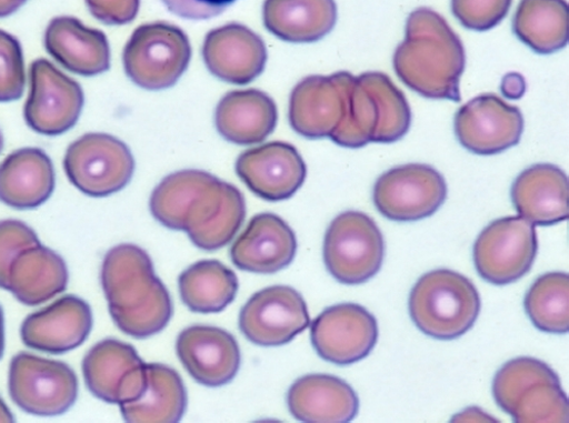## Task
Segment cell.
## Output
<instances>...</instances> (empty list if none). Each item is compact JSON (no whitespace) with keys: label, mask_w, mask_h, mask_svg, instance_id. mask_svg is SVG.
I'll use <instances>...</instances> for the list:
<instances>
[{"label":"cell","mask_w":569,"mask_h":423,"mask_svg":"<svg viewBox=\"0 0 569 423\" xmlns=\"http://www.w3.org/2000/svg\"><path fill=\"white\" fill-rule=\"evenodd\" d=\"M181 300L194 313L223 312L237 298L236 273L218 261H202L186 270L179 279Z\"/></svg>","instance_id":"obj_33"},{"label":"cell","mask_w":569,"mask_h":423,"mask_svg":"<svg viewBox=\"0 0 569 423\" xmlns=\"http://www.w3.org/2000/svg\"><path fill=\"white\" fill-rule=\"evenodd\" d=\"M43 44L57 62L76 74L93 77L110 69L111 52L106 33L86 27L76 18L53 19Z\"/></svg>","instance_id":"obj_26"},{"label":"cell","mask_w":569,"mask_h":423,"mask_svg":"<svg viewBox=\"0 0 569 423\" xmlns=\"http://www.w3.org/2000/svg\"><path fill=\"white\" fill-rule=\"evenodd\" d=\"M455 132L468 151L493 155L518 144L523 118L517 107L498 95L483 94L460 108L455 118Z\"/></svg>","instance_id":"obj_18"},{"label":"cell","mask_w":569,"mask_h":423,"mask_svg":"<svg viewBox=\"0 0 569 423\" xmlns=\"http://www.w3.org/2000/svg\"><path fill=\"white\" fill-rule=\"evenodd\" d=\"M477 409L466 410L461 412L459 415H456V417L452 420L453 422H497L492 416L486 414L483 411L478 410L479 412H476Z\"/></svg>","instance_id":"obj_40"},{"label":"cell","mask_w":569,"mask_h":423,"mask_svg":"<svg viewBox=\"0 0 569 423\" xmlns=\"http://www.w3.org/2000/svg\"><path fill=\"white\" fill-rule=\"evenodd\" d=\"M297 239L292 229L270 213L254 216L231 248V260L241 271L274 274L295 260Z\"/></svg>","instance_id":"obj_23"},{"label":"cell","mask_w":569,"mask_h":423,"mask_svg":"<svg viewBox=\"0 0 569 423\" xmlns=\"http://www.w3.org/2000/svg\"><path fill=\"white\" fill-rule=\"evenodd\" d=\"M188 407V393L181 375L158 363L147 364V386L140 399L120 404L130 423L180 422Z\"/></svg>","instance_id":"obj_31"},{"label":"cell","mask_w":569,"mask_h":423,"mask_svg":"<svg viewBox=\"0 0 569 423\" xmlns=\"http://www.w3.org/2000/svg\"><path fill=\"white\" fill-rule=\"evenodd\" d=\"M101 283L110 315L124 334L147 340L170 322L173 312L170 294L142 248L119 244L109 250L102 264Z\"/></svg>","instance_id":"obj_3"},{"label":"cell","mask_w":569,"mask_h":423,"mask_svg":"<svg viewBox=\"0 0 569 423\" xmlns=\"http://www.w3.org/2000/svg\"><path fill=\"white\" fill-rule=\"evenodd\" d=\"M512 29L516 37L536 53L558 52L568 44V4L565 0H521Z\"/></svg>","instance_id":"obj_32"},{"label":"cell","mask_w":569,"mask_h":423,"mask_svg":"<svg viewBox=\"0 0 569 423\" xmlns=\"http://www.w3.org/2000/svg\"><path fill=\"white\" fill-rule=\"evenodd\" d=\"M26 89V68L20 41L0 30V102L21 99Z\"/></svg>","instance_id":"obj_35"},{"label":"cell","mask_w":569,"mask_h":423,"mask_svg":"<svg viewBox=\"0 0 569 423\" xmlns=\"http://www.w3.org/2000/svg\"><path fill=\"white\" fill-rule=\"evenodd\" d=\"M480 308L475 284L465 275L446 269L422 275L409 299V312L416 326L439 341H453L468 332Z\"/></svg>","instance_id":"obj_5"},{"label":"cell","mask_w":569,"mask_h":423,"mask_svg":"<svg viewBox=\"0 0 569 423\" xmlns=\"http://www.w3.org/2000/svg\"><path fill=\"white\" fill-rule=\"evenodd\" d=\"M498 406L517 423L568 422V399L557 373L535 357H517L496 374Z\"/></svg>","instance_id":"obj_6"},{"label":"cell","mask_w":569,"mask_h":423,"mask_svg":"<svg viewBox=\"0 0 569 423\" xmlns=\"http://www.w3.org/2000/svg\"><path fill=\"white\" fill-rule=\"evenodd\" d=\"M167 10L187 20H208L222 14L237 0H161Z\"/></svg>","instance_id":"obj_39"},{"label":"cell","mask_w":569,"mask_h":423,"mask_svg":"<svg viewBox=\"0 0 569 423\" xmlns=\"http://www.w3.org/2000/svg\"><path fill=\"white\" fill-rule=\"evenodd\" d=\"M311 324L301 294L288 285H273L254 293L242 308L239 328L247 340L262 348L289 344Z\"/></svg>","instance_id":"obj_14"},{"label":"cell","mask_w":569,"mask_h":423,"mask_svg":"<svg viewBox=\"0 0 569 423\" xmlns=\"http://www.w3.org/2000/svg\"><path fill=\"white\" fill-rule=\"evenodd\" d=\"M150 210L162 226L187 232L192 243L204 251L227 246L247 214L239 189L201 171L167 177L152 192Z\"/></svg>","instance_id":"obj_1"},{"label":"cell","mask_w":569,"mask_h":423,"mask_svg":"<svg viewBox=\"0 0 569 423\" xmlns=\"http://www.w3.org/2000/svg\"><path fill=\"white\" fill-rule=\"evenodd\" d=\"M383 259V235L370 216L349 210L331 222L325 236L323 260L339 283L368 282L379 273Z\"/></svg>","instance_id":"obj_8"},{"label":"cell","mask_w":569,"mask_h":423,"mask_svg":"<svg viewBox=\"0 0 569 423\" xmlns=\"http://www.w3.org/2000/svg\"><path fill=\"white\" fill-rule=\"evenodd\" d=\"M512 0H452V12L467 29L488 31L508 16Z\"/></svg>","instance_id":"obj_37"},{"label":"cell","mask_w":569,"mask_h":423,"mask_svg":"<svg viewBox=\"0 0 569 423\" xmlns=\"http://www.w3.org/2000/svg\"><path fill=\"white\" fill-rule=\"evenodd\" d=\"M69 272L56 251L41 244L17 258L10 271L9 290L27 306L48 303L67 290Z\"/></svg>","instance_id":"obj_30"},{"label":"cell","mask_w":569,"mask_h":423,"mask_svg":"<svg viewBox=\"0 0 569 423\" xmlns=\"http://www.w3.org/2000/svg\"><path fill=\"white\" fill-rule=\"evenodd\" d=\"M335 0H266L262 21L276 37L293 44H309L329 34L336 26Z\"/></svg>","instance_id":"obj_29"},{"label":"cell","mask_w":569,"mask_h":423,"mask_svg":"<svg viewBox=\"0 0 569 423\" xmlns=\"http://www.w3.org/2000/svg\"><path fill=\"white\" fill-rule=\"evenodd\" d=\"M291 415L301 422L346 423L359 413L360 401L345 380L308 374L296 380L287 397Z\"/></svg>","instance_id":"obj_25"},{"label":"cell","mask_w":569,"mask_h":423,"mask_svg":"<svg viewBox=\"0 0 569 423\" xmlns=\"http://www.w3.org/2000/svg\"><path fill=\"white\" fill-rule=\"evenodd\" d=\"M87 389L109 404L137 401L147 386V364L137 350L117 340L97 344L83 359Z\"/></svg>","instance_id":"obj_17"},{"label":"cell","mask_w":569,"mask_h":423,"mask_svg":"<svg viewBox=\"0 0 569 423\" xmlns=\"http://www.w3.org/2000/svg\"><path fill=\"white\" fill-rule=\"evenodd\" d=\"M190 39L179 27L167 22L142 24L123 50L126 74L138 87L162 91L173 87L189 68Z\"/></svg>","instance_id":"obj_7"},{"label":"cell","mask_w":569,"mask_h":423,"mask_svg":"<svg viewBox=\"0 0 569 423\" xmlns=\"http://www.w3.org/2000/svg\"><path fill=\"white\" fill-rule=\"evenodd\" d=\"M9 390L24 412L39 416L66 413L78 397V377L66 363L20 353L11 362Z\"/></svg>","instance_id":"obj_12"},{"label":"cell","mask_w":569,"mask_h":423,"mask_svg":"<svg viewBox=\"0 0 569 423\" xmlns=\"http://www.w3.org/2000/svg\"><path fill=\"white\" fill-rule=\"evenodd\" d=\"M27 0H0V18H7L16 13L26 4Z\"/></svg>","instance_id":"obj_41"},{"label":"cell","mask_w":569,"mask_h":423,"mask_svg":"<svg viewBox=\"0 0 569 423\" xmlns=\"http://www.w3.org/2000/svg\"><path fill=\"white\" fill-rule=\"evenodd\" d=\"M6 349V329H4V313L0 308V359L3 357Z\"/></svg>","instance_id":"obj_43"},{"label":"cell","mask_w":569,"mask_h":423,"mask_svg":"<svg viewBox=\"0 0 569 423\" xmlns=\"http://www.w3.org/2000/svg\"><path fill=\"white\" fill-rule=\"evenodd\" d=\"M356 75L340 71L299 81L290 95L291 129L309 140L330 138L341 123L347 97Z\"/></svg>","instance_id":"obj_16"},{"label":"cell","mask_w":569,"mask_h":423,"mask_svg":"<svg viewBox=\"0 0 569 423\" xmlns=\"http://www.w3.org/2000/svg\"><path fill=\"white\" fill-rule=\"evenodd\" d=\"M203 61L214 77L233 84H247L264 71L268 50L264 40L243 24L230 23L208 32Z\"/></svg>","instance_id":"obj_22"},{"label":"cell","mask_w":569,"mask_h":423,"mask_svg":"<svg viewBox=\"0 0 569 423\" xmlns=\"http://www.w3.org/2000/svg\"><path fill=\"white\" fill-rule=\"evenodd\" d=\"M92 16L104 24L123 26L133 22L141 0H84Z\"/></svg>","instance_id":"obj_38"},{"label":"cell","mask_w":569,"mask_h":423,"mask_svg":"<svg viewBox=\"0 0 569 423\" xmlns=\"http://www.w3.org/2000/svg\"><path fill=\"white\" fill-rule=\"evenodd\" d=\"M448 185L435 168L409 163L390 169L373 188L379 213L393 222H417L432 216L446 202Z\"/></svg>","instance_id":"obj_11"},{"label":"cell","mask_w":569,"mask_h":423,"mask_svg":"<svg viewBox=\"0 0 569 423\" xmlns=\"http://www.w3.org/2000/svg\"><path fill=\"white\" fill-rule=\"evenodd\" d=\"M0 422H14V416L2 397H0Z\"/></svg>","instance_id":"obj_42"},{"label":"cell","mask_w":569,"mask_h":423,"mask_svg":"<svg viewBox=\"0 0 569 423\" xmlns=\"http://www.w3.org/2000/svg\"><path fill=\"white\" fill-rule=\"evenodd\" d=\"M214 123L218 133L233 144H259L274 132L278 108L264 92L233 91L218 103Z\"/></svg>","instance_id":"obj_28"},{"label":"cell","mask_w":569,"mask_h":423,"mask_svg":"<svg viewBox=\"0 0 569 423\" xmlns=\"http://www.w3.org/2000/svg\"><path fill=\"white\" fill-rule=\"evenodd\" d=\"M525 311L542 332L563 334L569 330V275L561 272L540 276L523 301Z\"/></svg>","instance_id":"obj_34"},{"label":"cell","mask_w":569,"mask_h":423,"mask_svg":"<svg viewBox=\"0 0 569 423\" xmlns=\"http://www.w3.org/2000/svg\"><path fill=\"white\" fill-rule=\"evenodd\" d=\"M92 329L91 306L76 295H64L24 320L21 340L29 349L61 355L81 346Z\"/></svg>","instance_id":"obj_21"},{"label":"cell","mask_w":569,"mask_h":423,"mask_svg":"<svg viewBox=\"0 0 569 423\" xmlns=\"http://www.w3.org/2000/svg\"><path fill=\"white\" fill-rule=\"evenodd\" d=\"M511 201L519 216L533 225L552 226L569 218L568 178L555 164L539 163L516 179Z\"/></svg>","instance_id":"obj_24"},{"label":"cell","mask_w":569,"mask_h":423,"mask_svg":"<svg viewBox=\"0 0 569 423\" xmlns=\"http://www.w3.org/2000/svg\"><path fill=\"white\" fill-rule=\"evenodd\" d=\"M392 66L419 95L460 102L466 52L459 36L439 13L421 8L409 16L406 39L393 54Z\"/></svg>","instance_id":"obj_2"},{"label":"cell","mask_w":569,"mask_h":423,"mask_svg":"<svg viewBox=\"0 0 569 423\" xmlns=\"http://www.w3.org/2000/svg\"><path fill=\"white\" fill-rule=\"evenodd\" d=\"M54 189V165L41 149H20L0 163V201L11 208L36 209L51 198Z\"/></svg>","instance_id":"obj_27"},{"label":"cell","mask_w":569,"mask_h":423,"mask_svg":"<svg viewBox=\"0 0 569 423\" xmlns=\"http://www.w3.org/2000/svg\"><path fill=\"white\" fill-rule=\"evenodd\" d=\"M378 338L376 318L366 308L355 303L326 309L311 325V341L318 355L340 366L368 357Z\"/></svg>","instance_id":"obj_15"},{"label":"cell","mask_w":569,"mask_h":423,"mask_svg":"<svg viewBox=\"0 0 569 423\" xmlns=\"http://www.w3.org/2000/svg\"><path fill=\"white\" fill-rule=\"evenodd\" d=\"M63 165L71 184L93 198L121 191L136 171L129 148L119 139L100 133L86 134L71 143Z\"/></svg>","instance_id":"obj_10"},{"label":"cell","mask_w":569,"mask_h":423,"mask_svg":"<svg viewBox=\"0 0 569 423\" xmlns=\"http://www.w3.org/2000/svg\"><path fill=\"white\" fill-rule=\"evenodd\" d=\"M80 84L46 59L30 67V94L24 119L32 131L47 137L67 133L77 123L83 108Z\"/></svg>","instance_id":"obj_13"},{"label":"cell","mask_w":569,"mask_h":423,"mask_svg":"<svg viewBox=\"0 0 569 423\" xmlns=\"http://www.w3.org/2000/svg\"><path fill=\"white\" fill-rule=\"evenodd\" d=\"M538 250L536 225L521 216L503 218L478 235L472 250L475 269L491 284H511L531 271Z\"/></svg>","instance_id":"obj_9"},{"label":"cell","mask_w":569,"mask_h":423,"mask_svg":"<svg viewBox=\"0 0 569 423\" xmlns=\"http://www.w3.org/2000/svg\"><path fill=\"white\" fill-rule=\"evenodd\" d=\"M177 352L196 382L211 389L231 383L241 364L236 338L216 326L194 325L183 330L178 338Z\"/></svg>","instance_id":"obj_20"},{"label":"cell","mask_w":569,"mask_h":423,"mask_svg":"<svg viewBox=\"0 0 569 423\" xmlns=\"http://www.w3.org/2000/svg\"><path fill=\"white\" fill-rule=\"evenodd\" d=\"M3 147H4V141H3L2 133H0V152H2Z\"/></svg>","instance_id":"obj_44"},{"label":"cell","mask_w":569,"mask_h":423,"mask_svg":"<svg viewBox=\"0 0 569 423\" xmlns=\"http://www.w3.org/2000/svg\"><path fill=\"white\" fill-rule=\"evenodd\" d=\"M236 171L252 193L271 202L293 197L308 177L301 155L286 142L244 151L237 160Z\"/></svg>","instance_id":"obj_19"},{"label":"cell","mask_w":569,"mask_h":423,"mask_svg":"<svg viewBox=\"0 0 569 423\" xmlns=\"http://www.w3.org/2000/svg\"><path fill=\"white\" fill-rule=\"evenodd\" d=\"M410 127L411 109L403 92L387 74L366 72L350 84L345 117L330 139L340 147L359 149L371 142H398Z\"/></svg>","instance_id":"obj_4"},{"label":"cell","mask_w":569,"mask_h":423,"mask_svg":"<svg viewBox=\"0 0 569 423\" xmlns=\"http://www.w3.org/2000/svg\"><path fill=\"white\" fill-rule=\"evenodd\" d=\"M39 244L36 232L23 222H0V288L9 290L10 271L20 253Z\"/></svg>","instance_id":"obj_36"}]
</instances>
